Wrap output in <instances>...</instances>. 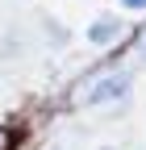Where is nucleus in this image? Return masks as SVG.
<instances>
[{
  "instance_id": "f257e3e1",
  "label": "nucleus",
  "mask_w": 146,
  "mask_h": 150,
  "mask_svg": "<svg viewBox=\"0 0 146 150\" xmlns=\"http://www.w3.org/2000/svg\"><path fill=\"white\" fill-rule=\"evenodd\" d=\"M125 88H130V75L125 71H108V75H100V79H92L79 96H75V104H100V100H117V96H125Z\"/></svg>"
},
{
  "instance_id": "f03ea898",
  "label": "nucleus",
  "mask_w": 146,
  "mask_h": 150,
  "mask_svg": "<svg viewBox=\"0 0 146 150\" xmlns=\"http://www.w3.org/2000/svg\"><path fill=\"white\" fill-rule=\"evenodd\" d=\"M117 33H121V21H113V17H100V21L88 29V38H92V42H100V46H104V42H113Z\"/></svg>"
},
{
  "instance_id": "7ed1b4c3",
  "label": "nucleus",
  "mask_w": 146,
  "mask_h": 150,
  "mask_svg": "<svg viewBox=\"0 0 146 150\" xmlns=\"http://www.w3.org/2000/svg\"><path fill=\"white\" fill-rule=\"evenodd\" d=\"M0 150H13V134H9L4 125H0Z\"/></svg>"
},
{
  "instance_id": "20e7f679",
  "label": "nucleus",
  "mask_w": 146,
  "mask_h": 150,
  "mask_svg": "<svg viewBox=\"0 0 146 150\" xmlns=\"http://www.w3.org/2000/svg\"><path fill=\"white\" fill-rule=\"evenodd\" d=\"M125 8H146V0H121Z\"/></svg>"
},
{
  "instance_id": "39448f33",
  "label": "nucleus",
  "mask_w": 146,
  "mask_h": 150,
  "mask_svg": "<svg viewBox=\"0 0 146 150\" xmlns=\"http://www.w3.org/2000/svg\"><path fill=\"white\" fill-rule=\"evenodd\" d=\"M142 54H146V33H142Z\"/></svg>"
},
{
  "instance_id": "423d86ee",
  "label": "nucleus",
  "mask_w": 146,
  "mask_h": 150,
  "mask_svg": "<svg viewBox=\"0 0 146 150\" xmlns=\"http://www.w3.org/2000/svg\"><path fill=\"white\" fill-rule=\"evenodd\" d=\"M104 150H113V146H104Z\"/></svg>"
}]
</instances>
